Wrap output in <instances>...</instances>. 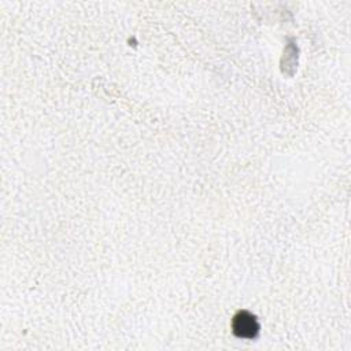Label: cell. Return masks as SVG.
<instances>
[{
  "label": "cell",
  "mask_w": 351,
  "mask_h": 351,
  "mask_svg": "<svg viewBox=\"0 0 351 351\" xmlns=\"http://www.w3.org/2000/svg\"><path fill=\"white\" fill-rule=\"evenodd\" d=\"M232 329L237 337L254 339L259 332V324L255 315H252L247 310H241L233 317Z\"/></svg>",
  "instance_id": "cell-1"
}]
</instances>
